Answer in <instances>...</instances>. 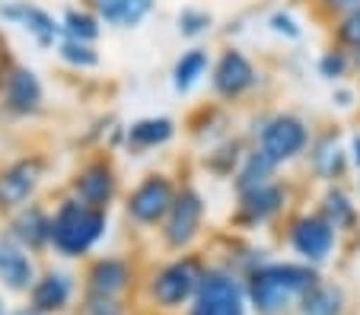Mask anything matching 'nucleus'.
<instances>
[{
	"instance_id": "1",
	"label": "nucleus",
	"mask_w": 360,
	"mask_h": 315,
	"mask_svg": "<svg viewBox=\"0 0 360 315\" xmlns=\"http://www.w3.org/2000/svg\"><path fill=\"white\" fill-rule=\"evenodd\" d=\"M322 281L319 267L306 261H262L243 277L245 300L255 315H287L297 312L306 290Z\"/></svg>"
},
{
	"instance_id": "2",
	"label": "nucleus",
	"mask_w": 360,
	"mask_h": 315,
	"mask_svg": "<svg viewBox=\"0 0 360 315\" xmlns=\"http://www.w3.org/2000/svg\"><path fill=\"white\" fill-rule=\"evenodd\" d=\"M109 233V210L89 207L83 201L64 194L51 207V252L68 261L89 258Z\"/></svg>"
},
{
	"instance_id": "3",
	"label": "nucleus",
	"mask_w": 360,
	"mask_h": 315,
	"mask_svg": "<svg viewBox=\"0 0 360 315\" xmlns=\"http://www.w3.org/2000/svg\"><path fill=\"white\" fill-rule=\"evenodd\" d=\"M207 258L198 252H179L169 261L150 274L147 281V300L160 312H182L191 306V300L201 290V281L207 274Z\"/></svg>"
},
{
	"instance_id": "4",
	"label": "nucleus",
	"mask_w": 360,
	"mask_h": 315,
	"mask_svg": "<svg viewBox=\"0 0 360 315\" xmlns=\"http://www.w3.org/2000/svg\"><path fill=\"white\" fill-rule=\"evenodd\" d=\"M204 217H207V204H204L201 188H198L195 182H182L169 213H166V220L157 229L160 246L172 255L191 252V246H195L204 233Z\"/></svg>"
},
{
	"instance_id": "5",
	"label": "nucleus",
	"mask_w": 360,
	"mask_h": 315,
	"mask_svg": "<svg viewBox=\"0 0 360 315\" xmlns=\"http://www.w3.org/2000/svg\"><path fill=\"white\" fill-rule=\"evenodd\" d=\"M176 175L166 169H153L124 194V217L128 223H134L137 229H160V223L166 220L172 201L179 194Z\"/></svg>"
},
{
	"instance_id": "6",
	"label": "nucleus",
	"mask_w": 360,
	"mask_h": 315,
	"mask_svg": "<svg viewBox=\"0 0 360 315\" xmlns=\"http://www.w3.org/2000/svg\"><path fill=\"white\" fill-rule=\"evenodd\" d=\"M309 144H313V128L293 112H274L255 128V150L265 153L274 166H287L306 156Z\"/></svg>"
},
{
	"instance_id": "7",
	"label": "nucleus",
	"mask_w": 360,
	"mask_h": 315,
	"mask_svg": "<svg viewBox=\"0 0 360 315\" xmlns=\"http://www.w3.org/2000/svg\"><path fill=\"white\" fill-rule=\"evenodd\" d=\"M51 159L45 153H20L0 166V217L7 220L20 207L32 204L39 188L45 185Z\"/></svg>"
},
{
	"instance_id": "8",
	"label": "nucleus",
	"mask_w": 360,
	"mask_h": 315,
	"mask_svg": "<svg viewBox=\"0 0 360 315\" xmlns=\"http://www.w3.org/2000/svg\"><path fill=\"white\" fill-rule=\"evenodd\" d=\"M68 194L89 207L112 210V204H115L118 194H122V178H118V169H115V163H112L109 150L93 153V156H86L77 166L68 182Z\"/></svg>"
},
{
	"instance_id": "9",
	"label": "nucleus",
	"mask_w": 360,
	"mask_h": 315,
	"mask_svg": "<svg viewBox=\"0 0 360 315\" xmlns=\"http://www.w3.org/2000/svg\"><path fill=\"white\" fill-rule=\"evenodd\" d=\"M249 300H245V283L230 267L211 264L201 281V290L185 309V315H249Z\"/></svg>"
},
{
	"instance_id": "10",
	"label": "nucleus",
	"mask_w": 360,
	"mask_h": 315,
	"mask_svg": "<svg viewBox=\"0 0 360 315\" xmlns=\"http://www.w3.org/2000/svg\"><path fill=\"white\" fill-rule=\"evenodd\" d=\"M45 109V83L29 64L10 61L4 70V89H0V118L4 121H32Z\"/></svg>"
},
{
	"instance_id": "11",
	"label": "nucleus",
	"mask_w": 360,
	"mask_h": 315,
	"mask_svg": "<svg viewBox=\"0 0 360 315\" xmlns=\"http://www.w3.org/2000/svg\"><path fill=\"white\" fill-rule=\"evenodd\" d=\"M338 229L322 217L319 210H303L297 217H290L287 223V246L297 255V261H306V264H326L328 258L338 248Z\"/></svg>"
},
{
	"instance_id": "12",
	"label": "nucleus",
	"mask_w": 360,
	"mask_h": 315,
	"mask_svg": "<svg viewBox=\"0 0 360 315\" xmlns=\"http://www.w3.org/2000/svg\"><path fill=\"white\" fill-rule=\"evenodd\" d=\"M259 67L245 51L239 48H220V55L214 58L211 74H207V83H211V93L217 102H243L249 93H255L259 86Z\"/></svg>"
},
{
	"instance_id": "13",
	"label": "nucleus",
	"mask_w": 360,
	"mask_h": 315,
	"mask_svg": "<svg viewBox=\"0 0 360 315\" xmlns=\"http://www.w3.org/2000/svg\"><path fill=\"white\" fill-rule=\"evenodd\" d=\"M290 204V185L281 182V178H271L265 185H255L249 192L236 194V210H233V227L236 229H259L268 227Z\"/></svg>"
},
{
	"instance_id": "14",
	"label": "nucleus",
	"mask_w": 360,
	"mask_h": 315,
	"mask_svg": "<svg viewBox=\"0 0 360 315\" xmlns=\"http://www.w3.org/2000/svg\"><path fill=\"white\" fill-rule=\"evenodd\" d=\"M0 22L20 26L41 51H55L58 41L64 39L61 16L48 13L45 7H39L32 0H4L0 4Z\"/></svg>"
},
{
	"instance_id": "15",
	"label": "nucleus",
	"mask_w": 360,
	"mask_h": 315,
	"mask_svg": "<svg viewBox=\"0 0 360 315\" xmlns=\"http://www.w3.org/2000/svg\"><path fill=\"white\" fill-rule=\"evenodd\" d=\"M137 267L124 255H96L83 267V293H102V296H128L134 290Z\"/></svg>"
},
{
	"instance_id": "16",
	"label": "nucleus",
	"mask_w": 360,
	"mask_h": 315,
	"mask_svg": "<svg viewBox=\"0 0 360 315\" xmlns=\"http://www.w3.org/2000/svg\"><path fill=\"white\" fill-rule=\"evenodd\" d=\"M4 233H10L32 255L51 252V207L39 204V201L20 207L16 213H10V217L4 220Z\"/></svg>"
},
{
	"instance_id": "17",
	"label": "nucleus",
	"mask_w": 360,
	"mask_h": 315,
	"mask_svg": "<svg viewBox=\"0 0 360 315\" xmlns=\"http://www.w3.org/2000/svg\"><path fill=\"white\" fill-rule=\"evenodd\" d=\"M29 306H35L45 315H61L77 300V277L64 267H45L39 271L32 290H29Z\"/></svg>"
},
{
	"instance_id": "18",
	"label": "nucleus",
	"mask_w": 360,
	"mask_h": 315,
	"mask_svg": "<svg viewBox=\"0 0 360 315\" xmlns=\"http://www.w3.org/2000/svg\"><path fill=\"white\" fill-rule=\"evenodd\" d=\"M39 277V264L29 248H22L10 233H0V287L4 293L26 296Z\"/></svg>"
},
{
	"instance_id": "19",
	"label": "nucleus",
	"mask_w": 360,
	"mask_h": 315,
	"mask_svg": "<svg viewBox=\"0 0 360 315\" xmlns=\"http://www.w3.org/2000/svg\"><path fill=\"white\" fill-rule=\"evenodd\" d=\"M309 159V172L328 185H338L341 178L351 169V159H347V147H341L338 130H326V134H313V144L306 150Z\"/></svg>"
},
{
	"instance_id": "20",
	"label": "nucleus",
	"mask_w": 360,
	"mask_h": 315,
	"mask_svg": "<svg viewBox=\"0 0 360 315\" xmlns=\"http://www.w3.org/2000/svg\"><path fill=\"white\" fill-rule=\"evenodd\" d=\"M176 121L169 115H147V118H137L124 128V150L134 153V156H143V153H153V150H163L166 144H172L176 138Z\"/></svg>"
},
{
	"instance_id": "21",
	"label": "nucleus",
	"mask_w": 360,
	"mask_h": 315,
	"mask_svg": "<svg viewBox=\"0 0 360 315\" xmlns=\"http://www.w3.org/2000/svg\"><path fill=\"white\" fill-rule=\"evenodd\" d=\"M86 7L99 16L102 26L137 29L153 10H157V0H89Z\"/></svg>"
},
{
	"instance_id": "22",
	"label": "nucleus",
	"mask_w": 360,
	"mask_h": 315,
	"mask_svg": "<svg viewBox=\"0 0 360 315\" xmlns=\"http://www.w3.org/2000/svg\"><path fill=\"white\" fill-rule=\"evenodd\" d=\"M211 64H214L211 48H204V45H191V48H185L182 55L176 58L172 70H169V83H172V89H176L179 96L191 93V89H195L198 83L204 80V76L211 74Z\"/></svg>"
},
{
	"instance_id": "23",
	"label": "nucleus",
	"mask_w": 360,
	"mask_h": 315,
	"mask_svg": "<svg viewBox=\"0 0 360 315\" xmlns=\"http://www.w3.org/2000/svg\"><path fill=\"white\" fill-rule=\"evenodd\" d=\"M316 210H319L322 217H326L328 223L338 229V233H354V229H357V223H360L357 204H354V198L341 185H328L326 192H322L319 207H316Z\"/></svg>"
},
{
	"instance_id": "24",
	"label": "nucleus",
	"mask_w": 360,
	"mask_h": 315,
	"mask_svg": "<svg viewBox=\"0 0 360 315\" xmlns=\"http://www.w3.org/2000/svg\"><path fill=\"white\" fill-rule=\"evenodd\" d=\"M300 315H345L347 312V293L341 283L322 277L316 287L306 290V296L297 306Z\"/></svg>"
},
{
	"instance_id": "25",
	"label": "nucleus",
	"mask_w": 360,
	"mask_h": 315,
	"mask_svg": "<svg viewBox=\"0 0 360 315\" xmlns=\"http://www.w3.org/2000/svg\"><path fill=\"white\" fill-rule=\"evenodd\" d=\"M278 169L281 166H274L265 153L252 147V150L243 156V163H239L236 175H233V192L239 194V192H249V188H255V185H265V182L278 178Z\"/></svg>"
},
{
	"instance_id": "26",
	"label": "nucleus",
	"mask_w": 360,
	"mask_h": 315,
	"mask_svg": "<svg viewBox=\"0 0 360 315\" xmlns=\"http://www.w3.org/2000/svg\"><path fill=\"white\" fill-rule=\"evenodd\" d=\"M245 153L249 150L243 147V140L230 138V140H224V144H217L207 156H204V169L211 172V175H217V178H233Z\"/></svg>"
},
{
	"instance_id": "27",
	"label": "nucleus",
	"mask_w": 360,
	"mask_h": 315,
	"mask_svg": "<svg viewBox=\"0 0 360 315\" xmlns=\"http://www.w3.org/2000/svg\"><path fill=\"white\" fill-rule=\"evenodd\" d=\"M61 26L68 39H80V41H99L102 35V20L93 13L89 7H70L61 13Z\"/></svg>"
},
{
	"instance_id": "28",
	"label": "nucleus",
	"mask_w": 360,
	"mask_h": 315,
	"mask_svg": "<svg viewBox=\"0 0 360 315\" xmlns=\"http://www.w3.org/2000/svg\"><path fill=\"white\" fill-rule=\"evenodd\" d=\"M316 70H319V76L322 80H328V83H345L347 76H354V55L332 41V45L319 55Z\"/></svg>"
},
{
	"instance_id": "29",
	"label": "nucleus",
	"mask_w": 360,
	"mask_h": 315,
	"mask_svg": "<svg viewBox=\"0 0 360 315\" xmlns=\"http://www.w3.org/2000/svg\"><path fill=\"white\" fill-rule=\"evenodd\" d=\"M58 58H61L68 67L74 70H93L99 67V48H96L93 41H80V39H68L64 35L61 41H58Z\"/></svg>"
},
{
	"instance_id": "30",
	"label": "nucleus",
	"mask_w": 360,
	"mask_h": 315,
	"mask_svg": "<svg viewBox=\"0 0 360 315\" xmlns=\"http://www.w3.org/2000/svg\"><path fill=\"white\" fill-rule=\"evenodd\" d=\"M176 29L182 39H201L214 29V13L204 7H182L176 13Z\"/></svg>"
},
{
	"instance_id": "31",
	"label": "nucleus",
	"mask_w": 360,
	"mask_h": 315,
	"mask_svg": "<svg viewBox=\"0 0 360 315\" xmlns=\"http://www.w3.org/2000/svg\"><path fill=\"white\" fill-rule=\"evenodd\" d=\"M74 315H128V302L122 296H102V293H83L77 302Z\"/></svg>"
},
{
	"instance_id": "32",
	"label": "nucleus",
	"mask_w": 360,
	"mask_h": 315,
	"mask_svg": "<svg viewBox=\"0 0 360 315\" xmlns=\"http://www.w3.org/2000/svg\"><path fill=\"white\" fill-rule=\"evenodd\" d=\"M332 41L347 51H360V7L351 10L347 16H341L332 26Z\"/></svg>"
},
{
	"instance_id": "33",
	"label": "nucleus",
	"mask_w": 360,
	"mask_h": 315,
	"mask_svg": "<svg viewBox=\"0 0 360 315\" xmlns=\"http://www.w3.org/2000/svg\"><path fill=\"white\" fill-rule=\"evenodd\" d=\"M309 7H313V16L326 26H335L341 16H347L351 10L360 7V0H309Z\"/></svg>"
},
{
	"instance_id": "34",
	"label": "nucleus",
	"mask_w": 360,
	"mask_h": 315,
	"mask_svg": "<svg viewBox=\"0 0 360 315\" xmlns=\"http://www.w3.org/2000/svg\"><path fill=\"white\" fill-rule=\"evenodd\" d=\"M268 29H271L274 35H284V39H290V41L303 39V26H300V22L293 20L287 10H274V13L268 16Z\"/></svg>"
},
{
	"instance_id": "35",
	"label": "nucleus",
	"mask_w": 360,
	"mask_h": 315,
	"mask_svg": "<svg viewBox=\"0 0 360 315\" xmlns=\"http://www.w3.org/2000/svg\"><path fill=\"white\" fill-rule=\"evenodd\" d=\"M354 99H357V93H354L351 86H341V83H335V93H332V102L338 105V109H351Z\"/></svg>"
},
{
	"instance_id": "36",
	"label": "nucleus",
	"mask_w": 360,
	"mask_h": 315,
	"mask_svg": "<svg viewBox=\"0 0 360 315\" xmlns=\"http://www.w3.org/2000/svg\"><path fill=\"white\" fill-rule=\"evenodd\" d=\"M347 159H351V169L360 172V130H354L347 138Z\"/></svg>"
},
{
	"instance_id": "37",
	"label": "nucleus",
	"mask_w": 360,
	"mask_h": 315,
	"mask_svg": "<svg viewBox=\"0 0 360 315\" xmlns=\"http://www.w3.org/2000/svg\"><path fill=\"white\" fill-rule=\"evenodd\" d=\"M10 61H13V55H10V48H7V39L0 35V89H4V70L10 67Z\"/></svg>"
},
{
	"instance_id": "38",
	"label": "nucleus",
	"mask_w": 360,
	"mask_h": 315,
	"mask_svg": "<svg viewBox=\"0 0 360 315\" xmlns=\"http://www.w3.org/2000/svg\"><path fill=\"white\" fill-rule=\"evenodd\" d=\"M0 315H16V309L10 306L7 300H4V293H0Z\"/></svg>"
},
{
	"instance_id": "39",
	"label": "nucleus",
	"mask_w": 360,
	"mask_h": 315,
	"mask_svg": "<svg viewBox=\"0 0 360 315\" xmlns=\"http://www.w3.org/2000/svg\"><path fill=\"white\" fill-rule=\"evenodd\" d=\"M16 315H45V312H39V309H35V306H29V302H26V306H20V309H16Z\"/></svg>"
},
{
	"instance_id": "40",
	"label": "nucleus",
	"mask_w": 360,
	"mask_h": 315,
	"mask_svg": "<svg viewBox=\"0 0 360 315\" xmlns=\"http://www.w3.org/2000/svg\"><path fill=\"white\" fill-rule=\"evenodd\" d=\"M354 55V74H360V51H351Z\"/></svg>"
}]
</instances>
